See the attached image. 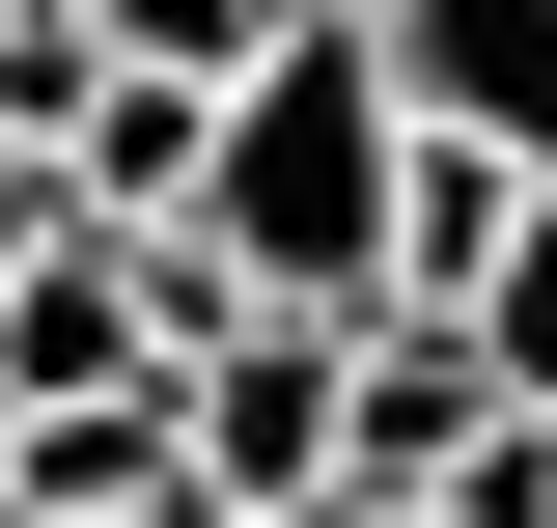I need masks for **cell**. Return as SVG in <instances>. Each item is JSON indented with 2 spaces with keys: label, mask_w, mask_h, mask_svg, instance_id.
Instances as JSON below:
<instances>
[{
  "label": "cell",
  "mask_w": 557,
  "mask_h": 528,
  "mask_svg": "<svg viewBox=\"0 0 557 528\" xmlns=\"http://www.w3.org/2000/svg\"><path fill=\"white\" fill-rule=\"evenodd\" d=\"M391 196H418V112H391V56H362V0H307L196 112V196L139 223V278H168V334L196 306H391Z\"/></svg>",
  "instance_id": "cell-1"
},
{
  "label": "cell",
  "mask_w": 557,
  "mask_h": 528,
  "mask_svg": "<svg viewBox=\"0 0 557 528\" xmlns=\"http://www.w3.org/2000/svg\"><path fill=\"white\" fill-rule=\"evenodd\" d=\"M335 417H362V306H196L168 334V473L223 528H335Z\"/></svg>",
  "instance_id": "cell-2"
},
{
  "label": "cell",
  "mask_w": 557,
  "mask_h": 528,
  "mask_svg": "<svg viewBox=\"0 0 557 528\" xmlns=\"http://www.w3.org/2000/svg\"><path fill=\"white\" fill-rule=\"evenodd\" d=\"M362 56H391L418 139H474V167L557 196V0H362Z\"/></svg>",
  "instance_id": "cell-3"
},
{
  "label": "cell",
  "mask_w": 557,
  "mask_h": 528,
  "mask_svg": "<svg viewBox=\"0 0 557 528\" xmlns=\"http://www.w3.org/2000/svg\"><path fill=\"white\" fill-rule=\"evenodd\" d=\"M446 334H474V390H502V417H557V196L474 251V306H446Z\"/></svg>",
  "instance_id": "cell-4"
},
{
  "label": "cell",
  "mask_w": 557,
  "mask_h": 528,
  "mask_svg": "<svg viewBox=\"0 0 557 528\" xmlns=\"http://www.w3.org/2000/svg\"><path fill=\"white\" fill-rule=\"evenodd\" d=\"M57 28H84V56H139V84H251L307 0H57Z\"/></svg>",
  "instance_id": "cell-5"
},
{
  "label": "cell",
  "mask_w": 557,
  "mask_h": 528,
  "mask_svg": "<svg viewBox=\"0 0 557 528\" xmlns=\"http://www.w3.org/2000/svg\"><path fill=\"white\" fill-rule=\"evenodd\" d=\"M57 223H84V196H57V139H0V278L57 251Z\"/></svg>",
  "instance_id": "cell-6"
}]
</instances>
